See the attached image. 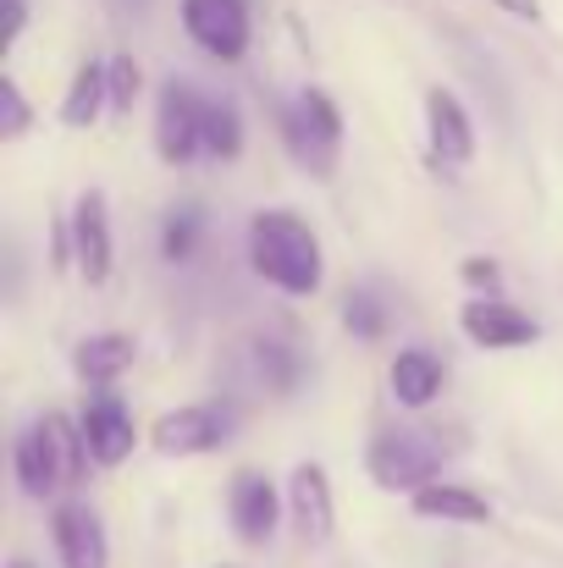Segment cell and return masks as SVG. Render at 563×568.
Returning <instances> with one entry per match:
<instances>
[{
	"instance_id": "cell-1",
	"label": "cell",
	"mask_w": 563,
	"mask_h": 568,
	"mask_svg": "<svg viewBox=\"0 0 563 568\" xmlns=\"http://www.w3.org/2000/svg\"><path fill=\"white\" fill-rule=\"evenodd\" d=\"M249 265L288 298H310L326 282V254L321 237L310 232L304 215L293 210H260L249 221Z\"/></svg>"
},
{
	"instance_id": "cell-2",
	"label": "cell",
	"mask_w": 563,
	"mask_h": 568,
	"mask_svg": "<svg viewBox=\"0 0 563 568\" xmlns=\"http://www.w3.org/2000/svg\"><path fill=\"white\" fill-rule=\"evenodd\" d=\"M442 464H448L442 436L414 430V425H386V430H375L371 447H365V469H371V480L381 491H409L414 497V491L436 486Z\"/></svg>"
},
{
	"instance_id": "cell-3",
	"label": "cell",
	"mask_w": 563,
	"mask_h": 568,
	"mask_svg": "<svg viewBox=\"0 0 563 568\" xmlns=\"http://www.w3.org/2000/svg\"><path fill=\"white\" fill-rule=\"evenodd\" d=\"M282 139L293 150L299 166H310L315 178H326L343 155V111L326 89H304L288 111H282Z\"/></svg>"
},
{
	"instance_id": "cell-4",
	"label": "cell",
	"mask_w": 563,
	"mask_h": 568,
	"mask_svg": "<svg viewBox=\"0 0 563 568\" xmlns=\"http://www.w3.org/2000/svg\"><path fill=\"white\" fill-rule=\"evenodd\" d=\"M204 94L188 78H167L155 94V155L167 166H188L204 155Z\"/></svg>"
},
{
	"instance_id": "cell-5",
	"label": "cell",
	"mask_w": 563,
	"mask_h": 568,
	"mask_svg": "<svg viewBox=\"0 0 563 568\" xmlns=\"http://www.w3.org/2000/svg\"><path fill=\"white\" fill-rule=\"evenodd\" d=\"M232 408L227 403H183V408H167L155 425H150V442L155 453L167 458H199L210 447H221L232 436Z\"/></svg>"
},
{
	"instance_id": "cell-6",
	"label": "cell",
	"mask_w": 563,
	"mask_h": 568,
	"mask_svg": "<svg viewBox=\"0 0 563 568\" xmlns=\"http://www.w3.org/2000/svg\"><path fill=\"white\" fill-rule=\"evenodd\" d=\"M183 28L188 39L215 55V61H243L249 55V6L243 0H183Z\"/></svg>"
},
{
	"instance_id": "cell-7",
	"label": "cell",
	"mask_w": 563,
	"mask_h": 568,
	"mask_svg": "<svg viewBox=\"0 0 563 568\" xmlns=\"http://www.w3.org/2000/svg\"><path fill=\"white\" fill-rule=\"evenodd\" d=\"M282 508H288V497L277 491V480L265 469H238L232 475V486H227V519H232V530L249 547H265L277 536Z\"/></svg>"
},
{
	"instance_id": "cell-8",
	"label": "cell",
	"mask_w": 563,
	"mask_h": 568,
	"mask_svg": "<svg viewBox=\"0 0 563 568\" xmlns=\"http://www.w3.org/2000/svg\"><path fill=\"white\" fill-rule=\"evenodd\" d=\"M72 265L83 271L89 287H105L111 282V204L100 189H83L78 204H72Z\"/></svg>"
},
{
	"instance_id": "cell-9",
	"label": "cell",
	"mask_w": 563,
	"mask_h": 568,
	"mask_svg": "<svg viewBox=\"0 0 563 568\" xmlns=\"http://www.w3.org/2000/svg\"><path fill=\"white\" fill-rule=\"evenodd\" d=\"M78 425H83V442H89V458L100 464V469H117L128 453H133V442H139V425H133V408L117 397V392H94L89 403H83V414H78Z\"/></svg>"
},
{
	"instance_id": "cell-10",
	"label": "cell",
	"mask_w": 563,
	"mask_h": 568,
	"mask_svg": "<svg viewBox=\"0 0 563 568\" xmlns=\"http://www.w3.org/2000/svg\"><path fill=\"white\" fill-rule=\"evenodd\" d=\"M459 332H464L475 348H525V343L542 337V326H536L525 310H514L509 298H470V304L459 310Z\"/></svg>"
},
{
	"instance_id": "cell-11",
	"label": "cell",
	"mask_w": 563,
	"mask_h": 568,
	"mask_svg": "<svg viewBox=\"0 0 563 568\" xmlns=\"http://www.w3.org/2000/svg\"><path fill=\"white\" fill-rule=\"evenodd\" d=\"M288 519L299 530V541H326L338 525V503H332V475L321 464H293L288 475Z\"/></svg>"
},
{
	"instance_id": "cell-12",
	"label": "cell",
	"mask_w": 563,
	"mask_h": 568,
	"mask_svg": "<svg viewBox=\"0 0 563 568\" xmlns=\"http://www.w3.org/2000/svg\"><path fill=\"white\" fill-rule=\"evenodd\" d=\"M425 139H431V155L442 166L475 161V122H470V111L459 105L453 89H431L425 94Z\"/></svg>"
},
{
	"instance_id": "cell-13",
	"label": "cell",
	"mask_w": 563,
	"mask_h": 568,
	"mask_svg": "<svg viewBox=\"0 0 563 568\" xmlns=\"http://www.w3.org/2000/svg\"><path fill=\"white\" fill-rule=\"evenodd\" d=\"M56 552H61V568H105L111 564V547H105V525L89 503H61L56 519Z\"/></svg>"
},
{
	"instance_id": "cell-14",
	"label": "cell",
	"mask_w": 563,
	"mask_h": 568,
	"mask_svg": "<svg viewBox=\"0 0 563 568\" xmlns=\"http://www.w3.org/2000/svg\"><path fill=\"white\" fill-rule=\"evenodd\" d=\"M133 359H139V343L128 332H94L72 348V371L83 386H111Z\"/></svg>"
},
{
	"instance_id": "cell-15",
	"label": "cell",
	"mask_w": 563,
	"mask_h": 568,
	"mask_svg": "<svg viewBox=\"0 0 563 568\" xmlns=\"http://www.w3.org/2000/svg\"><path fill=\"white\" fill-rule=\"evenodd\" d=\"M409 508L420 519H448V525H486L492 519V503L481 491H470V486H453V480H436V486L414 491Z\"/></svg>"
},
{
	"instance_id": "cell-16",
	"label": "cell",
	"mask_w": 563,
	"mask_h": 568,
	"mask_svg": "<svg viewBox=\"0 0 563 568\" xmlns=\"http://www.w3.org/2000/svg\"><path fill=\"white\" fill-rule=\"evenodd\" d=\"M11 469H17V486H22L28 497H39V503L61 491V469H56L50 442H44L39 425H28V430L17 436V447H11Z\"/></svg>"
},
{
	"instance_id": "cell-17",
	"label": "cell",
	"mask_w": 563,
	"mask_h": 568,
	"mask_svg": "<svg viewBox=\"0 0 563 568\" xmlns=\"http://www.w3.org/2000/svg\"><path fill=\"white\" fill-rule=\"evenodd\" d=\"M392 397L403 403V408H425L436 392H442V359L431 354V348H403L398 359H392Z\"/></svg>"
},
{
	"instance_id": "cell-18",
	"label": "cell",
	"mask_w": 563,
	"mask_h": 568,
	"mask_svg": "<svg viewBox=\"0 0 563 568\" xmlns=\"http://www.w3.org/2000/svg\"><path fill=\"white\" fill-rule=\"evenodd\" d=\"M105 111H111V94H105V61H83V67L72 72L67 100H61V122H67V128H94Z\"/></svg>"
},
{
	"instance_id": "cell-19",
	"label": "cell",
	"mask_w": 563,
	"mask_h": 568,
	"mask_svg": "<svg viewBox=\"0 0 563 568\" xmlns=\"http://www.w3.org/2000/svg\"><path fill=\"white\" fill-rule=\"evenodd\" d=\"M39 430H44V442H50V458H56V469H61V486H78L83 480V469H89V442H83V425H72L67 414H44V419H33Z\"/></svg>"
},
{
	"instance_id": "cell-20",
	"label": "cell",
	"mask_w": 563,
	"mask_h": 568,
	"mask_svg": "<svg viewBox=\"0 0 563 568\" xmlns=\"http://www.w3.org/2000/svg\"><path fill=\"white\" fill-rule=\"evenodd\" d=\"M204 155L210 161H238L243 155V111L232 100L204 105Z\"/></svg>"
},
{
	"instance_id": "cell-21",
	"label": "cell",
	"mask_w": 563,
	"mask_h": 568,
	"mask_svg": "<svg viewBox=\"0 0 563 568\" xmlns=\"http://www.w3.org/2000/svg\"><path fill=\"white\" fill-rule=\"evenodd\" d=\"M139 89H144V72H139V61H133L128 50H117V55L105 61V94H111V116H133V105H139Z\"/></svg>"
},
{
	"instance_id": "cell-22",
	"label": "cell",
	"mask_w": 563,
	"mask_h": 568,
	"mask_svg": "<svg viewBox=\"0 0 563 568\" xmlns=\"http://www.w3.org/2000/svg\"><path fill=\"white\" fill-rule=\"evenodd\" d=\"M343 326H349L354 337H365V343L386 337V304H381L375 287H354V293L343 298Z\"/></svg>"
},
{
	"instance_id": "cell-23",
	"label": "cell",
	"mask_w": 563,
	"mask_h": 568,
	"mask_svg": "<svg viewBox=\"0 0 563 568\" xmlns=\"http://www.w3.org/2000/svg\"><path fill=\"white\" fill-rule=\"evenodd\" d=\"M28 122H33V105H28L22 83H17V78H0V139H6V144L22 139Z\"/></svg>"
},
{
	"instance_id": "cell-24",
	"label": "cell",
	"mask_w": 563,
	"mask_h": 568,
	"mask_svg": "<svg viewBox=\"0 0 563 568\" xmlns=\"http://www.w3.org/2000/svg\"><path fill=\"white\" fill-rule=\"evenodd\" d=\"M161 232H167V237H161V254H167V260H188V254H193V243H199V210H193V204L172 210Z\"/></svg>"
},
{
	"instance_id": "cell-25",
	"label": "cell",
	"mask_w": 563,
	"mask_h": 568,
	"mask_svg": "<svg viewBox=\"0 0 563 568\" xmlns=\"http://www.w3.org/2000/svg\"><path fill=\"white\" fill-rule=\"evenodd\" d=\"M459 276H464V287L475 293V298H503L497 287H503V271H497V260H486V254H470L464 265H459Z\"/></svg>"
},
{
	"instance_id": "cell-26",
	"label": "cell",
	"mask_w": 563,
	"mask_h": 568,
	"mask_svg": "<svg viewBox=\"0 0 563 568\" xmlns=\"http://www.w3.org/2000/svg\"><path fill=\"white\" fill-rule=\"evenodd\" d=\"M254 354H260V376H271V386L288 392V386L299 381V354H293V348H282V343H260Z\"/></svg>"
},
{
	"instance_id": "cell-27",
	"label": "cell",
	"mask_w": 563,
	"mask_h": 568,
	"mask_svg": "<svg viewBox=\"0 0 563 568\" xmlns=\"http://www.w3.org/2000/svg\"><path fill=\"white\" fill-rule=\"evenodd\" d=\"M28 28V0H6V44H17Z\"/></svg>"
},
{
	"instance_id": "cell-28",
	"label": "cell",
	"mask_w": 563,
	"mask_h": 568,
	"mask_svg": "<svg viewBox=\"0 0 563 568\" xmlns=\"http://www.w3.org/2000/svg\"><path fill=\"white\" fill-rule=\"evenodd\" d=\"M492 6H503V11L520 17V22H536V17H542V0H492Z\"/></svg>"
},
{
	"instance_id": "cell-29",
	"label": "cell",
	"mask_w": 563,
	"mask_h": 568,
	"mask_svg": "<svg viewBox=\"0 0 563 568\" xmlns=\"http://www.w3.org/2000/svg\"><path fill=\"white\" fill-rule=\"evenodd\" d=\"M6 568H33V564H28V558H11V564H6Z\"/></svg>"
},
{
	"instance_id": "cell-30",
	"label": "cell",
	"mask_w": 563,
	"mask_h": 568,
	"mask_svg": "<svg viewBox=\"0 0 563 568\" xmlns=\"http://www.w3.org/2000/svg\"><path fill=\"white\" fill-rule=\"evenodd\" d=\"M221 568H238V564H221Z\"/></svg>"
}]
</instances>
